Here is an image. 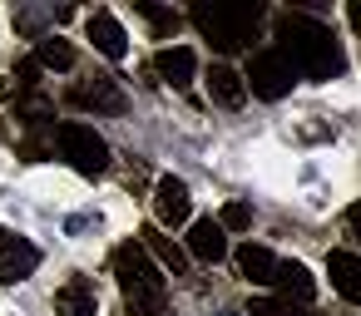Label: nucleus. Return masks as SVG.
Segmentation results:
<instances>
[{
    "label": "nucleus",
    "mask_w": 361,
    "mask_h": 316,
    "mask_svg": "<svg viewBox=\"0 0 361 316\" xmlns=\"http://www.w3.org/2000/svg\"><path fill=\"white\" fill-rule=\"evenodd\" d=\"M16 75H20V89H25V94L40 84V65H35V60H20V70H16Z\"/></svg>",
    "instance_id": "4be33fe9"
},
{
    "label": "nucleus",
    "mask_w": 361,
    "mask_h": 316,
    "mask_svg": "<svg viewBox=\"0 0 361 316\" xmlns=\"http://www.w3.org/2000/svg\"><path fill=\"white\" fill-rule=\"evenodd\" d=\"M277 50L307 80H336L346 70V55H341L331 25H322L317 15H302V11L277 15Z\"/></svg>",
    "instance_id": "f257e3e1"
},
{
    "label": "nucleus",
    "mask_w": 361,
    "mask_h": 316,
    "mask_svg": "<svg viewBox=\"0 0 361 316\" xmlns=\"http://www.w3.org/2000/svg\"><path fill=\"white\" fill-rule=\"evenodd\" d=\"M35 267H40V247H35V242H25V237H20V232H11V227H0V286L25 282Z\"/></svg>",
    "instance_id": "423d86ee"
},
{
    "label": "nucleus",
    "mask_w": 361,
    "mask_h": 316,
    "mask_svg": "<svg viewBox=\"0 0 361 316\" xmlns=\"http://www.w3.org/2000/svg\"><path fill=\"white\" fill-rule=\"evenodd\" d=\"M90 40H94V50H99L104 60H114V65L129 55V35H124V25H119L109 11H94V15H90Z\"/></svg>",
    "instance_id": "9d476101"
},
{
    "label": "nucleus",
    "mask_w": 361,
    "mask_h": 316,
    "mask_svg": "<svg viewBox=\"0 0 361 316\" xmlns=\"http://www.w3.org/2000/svg\"><path fill=\"white\" fill-rule=\"evenodd\" d=\"M188 213H193L188 183H183V178H173V173H164V178L154 183V217H159V227H183V222H188Z\"/></svg>",
    "instance_id": "0eeeda50"
},
{
    "label": "nucleus",
    "mask_w": 361,
    "mask_h": 316,
    "mask_svg": "<svg viewBox=\"0 0 361 316\" xmlns=\"http://www.w3.org/2000/svg\"><path fill=\"white\" fill-rule=\"evenodd\" d=\"M70 99H75L80 109H99V114H119V109H124V89H119L114 80H104V75H94V80L75 84V89H70Z\"/></svg>",
    "instance_id": "1a4fd4ad"
},
{
    "label": "nucleus",
    "mask_w": 361,
    "mask_h": 316,
    "mask_svg": "<svg viewBox=\"0 0 361 316\" xmlns=\"http://www.w3.org/2000/svg\"><path fill=\"white\" fill-rule=\"evenodd\" d=\"M114 277H119V286H124V311H129V316H169L159 262H154L139 242L114 247Z\"/></svg>",
    "instance_id": "f03ea898"
},
{
    "label": "nucleus",
    "mask_w": 361,
    "mask_h": 316,
    "mask_svg": "<svg viewBox=\"0 0 361 316\" xmlns=\"http://www.w3.org/2000/svg\"><path fill=\"white\" fill-rule=\"evenodd\" d=\"M50 144L60 148V158H70V168H80L85 178H94V173H104L109 168V144L90 129V124H55L50 129Z\"/></svg>",
    "instance_id": "20e7f679"
},
{
    "label": "nucleus",
    "mask_w": 361,
    "mask_h": 316,
    "mask_svg": "<svg viewBox=\"0 0 361 316\" xmlns=\"http://www.w3.org/2000/svg\"><path fill=\"white\" fill-rule=\"evenodd\" d=\"M346 15H351V25H356V35H361V0H351V6H346Z\"/></svg>",
    "instance_id": "b1692460"
},
{
    "label": "nucleus",
    "mask_w": 361,
    "mask_h": 316,
    "mask_svg": "<svg viewBox=\"0 0 361 316\" xmlns=\"http://www.w3.org/2000/svg\"><path fill=\"white\" fill-rule=\"evenodd\" d=\"M326 272H331V286L346 301H361V257L356 252H331L326 257Z\"/></svg>",
    "instance_id": "dca6fc26"
},
{
    "label": "nucleus",
    "mask_w": 361,
    "mask_h": 316,
    "mask_svg": "<svg viewBox=\"0 0 361 316\" xmlns=\"http://www.w3.org/2000/svg\"><path fill=\"white\" fill-rule=\"evenodd\" d=\"M35 65H40V70H75V50H70L65 40L45 35V40H40V55H35Z\"/></svg>",
    "instance_id": "6ab92c4d"
},
{
    "label": "nucleus",
    "mask_w": 361,
    "mask_h": 316,
    "mask_svg": "<svg viewBox=\"0 0 361 316\" xmlns=\"http://www.w3.org/2000/svg\"><path fill=\"white\" fill-rule=\"evenodd\" d=\"M134 11H139V15H149V25H154V35H159V40H169V35L183 25V15H178V11H164V6H154V0H134Z\"/></svg>",
    "instance_id": "a211bd4d"
},
{
    "label": "nucleus",
    "mask_w": 361,
    "mask_h": 316,
    "mask_svg": "<svg viewBox=\"0 0 361 316\" xmlns=\"http://www.w3.org/2000/svg\"><path fill=\"white\" fill-rule=\"evenodd\" d=\"M154 70L164 75V84L188 89V84H193V75H198V55H193L188 45H164V50L154 55Z\"/></svg>",
    "instance_id": "6e6552de"
},
{
    "label": "nucleus",
    "mask_w": 361,
    "mask_h": 316,
    "mask_svg": "<svg viewBox=\"0 0 361 316\" xmlns=\"http://www.w3.org/2000/svg\"><path fill=\"white\" fill-rule=\"evenodd\" d=\"M139 237H144V247L159 257V267H164V272H173V277H183V272H188V252H183L173 237H164V227H159V222H149Z\"/></svg>",
    "instance_id": "ddd939ff"
},
{
    "label": "nucleus",
    "mask_w": 361,
    "mask_h": 316,
    "mask_svg": "<svg viewBox=\"0 0 361 316\" xmlns=\"http://www.w3.org/2000/svg\"><path fill=\"white\" fill-rule=\"evenodd\" d=\"M208 94H213V104L238 109V104L247 99V84H243V75H238L233 65H213V70H208Z\"/></svg>",
    "instance_id": "4468645a"
},
{
    "label": "nucleus",
    "mask_w": 361,
    "mask_h": 316,
    "mask_svg": "<svg viewBox=\"0 0 361 316\" xmlns=\"http://www.w3.org/2000/svg\"><path fill=\"white\" fill-rule=\"evenodd\" d=\"M193 25L203 30L208 45L233 55V50H247L257 40L262 6H257V0H238V6H208V0H198V6H193Z\"/></svg>",
    "instance_id": "7ed1b4c3"
},
{
    "label": "nucleus",
    "mask_w": 361,
    "mask_h": 316,
    "mask_svg": "<svg viewBox=\"0 0 361 316\" xmlns=\"http://www.w3.org/2000/svg\"><path fill=\"white\" fill-rule=\"evenodd\" d=\"M193 262H223L228 257V237H223V227L213 222V217H198L193 227H188V247H183Z\"/></svg>",
    "instance_id": "9b49d317"
},
{
    "label": "nucleus",
    "mask_w": 361,
    "mask_h": 316,
    "mask_svg": "<svg viewBox=\"0 0 361 316\" xmlns=\"http://www.w3.org/2000/svg\"><path fill=\"white\" fill-rule=\"evenodd\" d=\"M94 311H99V296H94L90 277H70L55 291V316H94Z\"/></svg>",
    "instance_id": "f8f14e48"
},
{
    "label": "nucleus",
    "mask_w": 361,
    "mask_h": 316,
    "mask_svg": "<svg viewBox=\"0 0 361 316\" xmlns=\"http://www.w3.org/2000/svg\"><path fill=\"white\" fill-rule=\"evenodd\" d=\"M218 227H223V232H247V227H252V208H247V203H223Z\"/></svg>",
    "instance_id": "412c9836"
},
{
    "label": "nucleus",
    "mask_w": 361,
    "mask_h": 316,
    "mask_svg": "<svg viewBox=\"0 0 361 316\" xmlns=\"http://www.w3.org/2000/svg\"><path fill=\"white\" fill-rule=\"evenodd\" d=\"M272 286H282L287 291V301L297 296V301H312V291H317V282H312V272L302 267V262H277V282Z\"/></svg>",
    "instance_id": "f3484780"
},
{
    "label": "nucleus",
    "mask_w": 361,
    "mask_h": 316,
    "mask_svg": "<svg viewBox=\"0 0 361 316\" xmlns=\"http://www.w3.org/2000/svg\"><path fill=\"white\" fill-rule=\"evenodd\" d=\"M346 217H351V232H356V242H361V198L351 203V213H346Z\"/></svg>",
    "instance_id": "5701e85b"
},
{
    "label": "nucleus",
    "mask_w": 361,
    "mask_h": 316,
    "mask_svg": "<svg viewBox=\"0 0 361 316\" xmlns=\"http://www.w3.org/2000/svg\"><path fill=\"white\" fill-rule=\"evenodd\" d=\"M277 262H282V257H272V252L257 247V242L238 247V272H243L247 282H257V286H272V282H277Z\"/></svg>",
    "instance_id": "2eb2a0df"
},
{
    "label": "nucleus",
    "mask_w": 361,
    "mask_h": 316,
    "mask_svg": "<svg viewBox=\"0 0 361 316\" xmlns=\"http://www.w3.org/2000/svg\"><path fill=\"white\" fill-rule=\"evenodd\" d=\"M247 316H312L307 306H292V301H277V296H252L247 301Z\"/></svg>",
    "instance_id": "aec40b11"
},
{
    "label": "nucleus",
    "mask_w": 361,
    "mask_h": 316,
    "mask_svg": "<svg viewBox=\"0 0 361 316\" xmlns=\"http://www.w3.org/2000/svg\"><path fill=\"white\" fill-rule=\"evenodd\" d=\"M0 139H11V134H6V119H0Z\"/></svg>",
    "instance_id": "393cba45"
},
{
    "label": "nucleus",
    "mask_w": 361,
    "mask_h": 316,
    "mask_svg": "<svg viewBox=\"0 0 361 316\" xmlns=\"http://www.w3.org/2000/svg\"><path fill=\"white\" fill-rule=\"evenodd\" d=\"M243 84H247L257 99H282V94H292V84H297V70L282 60V50H257V55L247 60Z\"/></svg>",
    "instance_id": "39448f33"
}]
</instances>
